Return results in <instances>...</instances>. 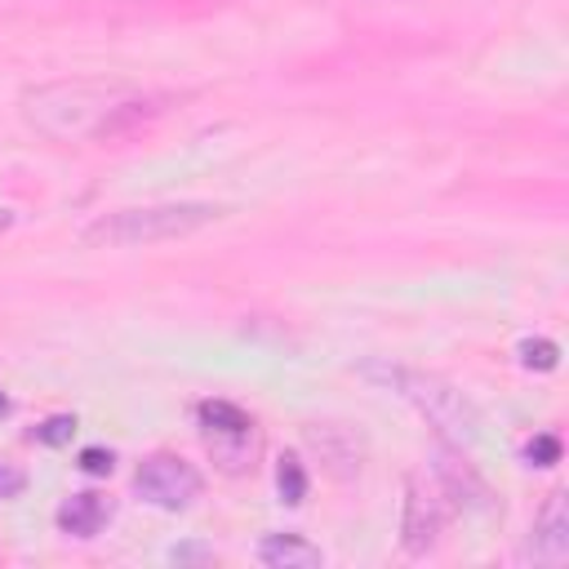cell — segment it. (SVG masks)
<instances>
[{"instance_id": "1", "label": "cell", "mask_w": 569, "mask_h": 569, "mask_svg": "<svg viewBox=\"0 0 569 569\" xmlns=\"http://www.w3.org/2000/svg\"><path fill=\"white\" fill-rule=\"evenodd\" d=\"M124 93L129 84L120 80H49L27 89L18 107H22V120L53 142H80V138L98 142V129L107 124V116Z\"/></svg>"}, {"instance_id": "2", "label": "cell", "mask_w": 569, "mask_h": 569, "mask_svg": "<svg viewBox=\"0 0 569 569\" xmlns=\"http://www.w3.org/2000/svg\"><path fill=\"white\" fill-rule=\"evenodd\" d=\"M227 209L209 204V200H164V204H133V209H116L93 218L80 240L93 249H142V244H164V240H182L209 222H218Z\"/></svg>"}, {"instance_id": "3", "label": "cell", "mask_w": 569, "mask_h": 569, "mask_svg": "<svg viewBox=\"0 0 569 569\" xmlns=\"http://www.w3.org/2000/svg\"><path fill=\"white\" fill-rule=\"evenodd\" d=\"M365 373L378 378L405 405H413L436 427V436H445L449 445L462 449V445L480 440V413H476V405L453 382H445L436 373H422V369H409V365H387V360H369Z\"/></svg>"}, {"instance_id": "4", "label": "cell", "mask_w": 569, "mask_h": 569, "mask_svg": "<svg viewBox=\"0 0 569 569\" xmlns=\"http://www.w3.org/2000/svg\"><path fill=\"white\" fill-rule=\"evenodd\" d=\"M449 516H453V502L440 489V480L427 476V471L413 476L405 485V511H400V542H405V551L409 556H427L440 542Z\"/></svg>"}, {"instance_id": "5", "label": "cell", "mask_w": 569, "mask_h": 569, "mask_svg": "<svg viewBox=\"0 0 569 569\" xmlns=\"http://www.w3.org/2000/svg\"><path fill=\"white\" fill-rule=\"evenodd\" d=\"M196 418H200V431H204L213 458H218L227 471H240V467L253 458L258 436H253V418H249L244 409H236V405H227V400H204V405L196 409Z\"/></svg>"}, {"instance_id": "6", "label": "cell", "mask_w": 569, "mask_h": 569, "mask_svg": "<svg viewBox=\"0 0 569 569\" xmlns=\"http://www.w3.org/2000/svg\"><path fill=\"white\" fill-rule=\"evenodd\" d=\"M133 489L160 511H182V507H191L200 498V471L178 453H151L138 467Z\"/></svg>"}, {"instance_id": "7", "label": "cell", "mask_w": 569, "mask_h": 569, "mask_svg": "<svg viewBox=\"0 0 569 569\" xmlns=\"http://www.w3.org/2000/svg\"><path fill=\"white\" fill-rule=\"evenodd\" d=\"M520 556L533 560V565H565V556H569V502H565L560 489L547 493V502L538 507L529 542H525Z\"/></svg>"}, {"instance_id": "8", "label": "cell", "mask_w": 569, "mask_h": 569, "mask_svg": "<svg viewBox=\"0 0 569 569\" xmlns=\"http://www.w3.org/2000/svg\"><path fill=\"white\" fill-rule=\"evenodd\" d=\"M431 476L440 480V489L449 493V502H453V507H480V502L489 498L485 480H480V476H476L467 462H458V458H449V453H436Z\"/></svg>"}, {"instance_id": "9", "label": "cell", "mask_w": 569, "mask_h": 569, "mask_svg": "<svg viewBox=\"0 0 569 569\" xmlns=\"http://www.w3.org/2000/svg\"><path fill=\"white\" fill-rule=\"evenodd\" d=\"M258 560H262L267 569H316V565H325L320 547H311V542L298 538V533H267V538L258 542Z\"/></svg>"}, {"instance_id": "10", "label": "cell", "mask_w": 569, "mask_h": 569, "mask_svg": "<svg viewBox=\"0 0 569 569\" xmlns=\"http://www.w3.org/2000/svg\"><path fill=\"white\" fill-rule=\"evenodd\" d=\"M111 507L102 493H71L62 507H58V529L71 533V538H93L102 525H107Z\"/></svg>"}, {"instance_id": "11", "label": "cell", "mask_w": 569, "mask_h": 569, "mask_svg": "<svg viewBox=\"0 0 569 569\" xmlns=\"http://www.w3.org/2000/svg\"><path fill=\"white\" fill-rule=\"evenodd\" d=\"M276 485H280V498H284V502H302V493H307V471H302V462H298V458H284L280 471H276Z\"/></svg>"}, {"instance_id": "12", "label": "cell", "mask_w": 569, "mask_h": 569, "mask_svg": "<svg viewBox=\"0 0 569 569\" xmlns=\"http://www.w3.org/2000/svg\"><path fill=\"white\" fill-rule=\"evenodd\" d=\"M520 360L529 369H556V342L538 338V342H520Z\"/></svg>"}, {"instance_id": "13", "label": "cell", "mask_w": 569, "mask_h": 569, "mask_svg": "<svg viewBox=\"0 0 569 569\" xmlns=\"http://www.w3.org/2000/svg\"><path fill=\"white\" fill-rule=\"evenodd\" d=\"M71 431H76V418H49V422H40V427L31 431V440H40V445H62V440H71Z\"/></svg>"}, {"instance_id": "14", "label": "cell", "mask_w": 569, "mask_h": 569, "mask_svg": "<svg viewBox=\"0 0 569 569\" xmlns=\"http://www.w3.org/2000/svg\"><path fill=\"white\" fill-rule=\"evenodd\" d=\"M525 453H529L538 467H547V462H556V458H560V440H556V436H538Z\"/></svg>"}, {"instance_id": "15", "label": "cell", "mask_w": 569, "mask_h": 569, "mask_svg": "<svg viewBox=\"0 0 569 569\" xmlns=\"http://www.w3.org/2000/svg\"><path fill=\"white\" fill-rule=\"evenodd\" d=\"M80 467L93 471V476H102V471H111V453L107 449H84L80 453Z\"/></svg>"}, {"instance_id": "16", "label": "cell", "mask_w": 569, "mask_h": 569, "mask_svg": "<svg viewBox=\"0 0 569 569\" xmlns=\"http://www.w3.org/2000/svg\"><path fill=\"white\" fill-rule=\"evenodd\" d=\"M22 489V471H9V467H0V498H13Z\"/></svg>"}, {"instance_id": "17", "label": "cell", "mask_w": 569, "mask_h": 569, "mask_svg": "<svg viewBox=\"0 0 569 569\" xmlns=\"http://www.w3.org/2000/svg\"><path fill=\"white\" fill-rule=\"evenodd\" d=\"M9 222H13V209H0V231H4Z\"/></svg>"}, {"instance_id": "18", "label": "cell", "mask_w": 569, "mask_h": 569, "mask_svg": "<svg viewBox=\"0 0 569 569\" xmlns=\"http://www.w3.org/2000/svg\"><path fill=\"white\" fill-rule=\"evenodd\" d=\"M4 409H9V400H4V396H0V413H4Z\"/></svg>"}]
</instances>
